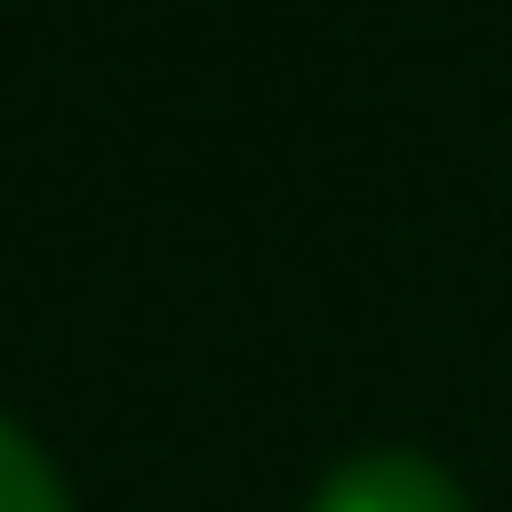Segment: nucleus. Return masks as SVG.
I'll return each mask as SVG.
<instances>
[{"mask_svg":"<svg viewBox=\"0 0 512 512\" xmlns=\"http://www.w3.org/2000/svg\"><path fill=\"white\" fill-rule=\"evenodd\" d=\"M314 512H471V492H460L429 450H356L314 492Z\"/></svg>","mask_w":512,"mask_h":512,"instance_id":"nucleus-1","label":"nucleus"},{"mask_svg":"<svg viewBox=\"0 0 512 512\" xmlns=\"http://www.w3.org/2000/svg\"><path fill=\"white\" fill-rule=\"evenodd\" d=\"M0 512H74L63 471L32 450V429H11V418H0Z\"/></svg>","mask_w":512,"mask_h":512,"instance_id":"nucleus-2","label":"nucleus"}]
</instances>
